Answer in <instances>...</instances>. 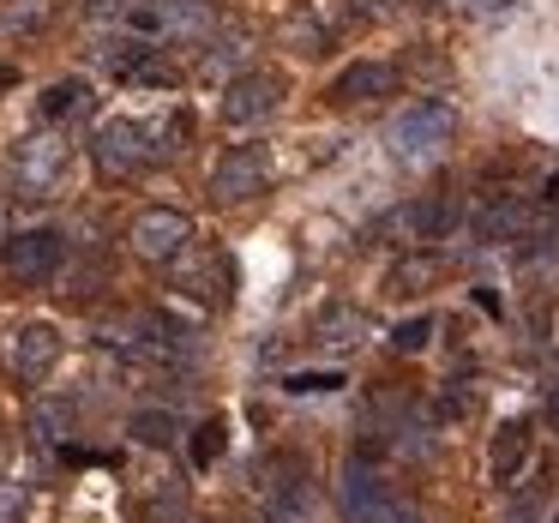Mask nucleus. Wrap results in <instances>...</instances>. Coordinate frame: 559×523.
Segmentation results:
<instances>
[{"label": "nucleus", "mask_w": 559, "mask_h": 523, "mask_svg": "<svg viewBox=\"0 0 559 523\" xmlns=\"http://www.w3.org/2000/svg\"><path fill=\"white\" fill-rule=\"evenodd\" d=\"M313 343L325 355H349L355 343H367V313H361V307H349V301L319 307V313H313Z\"/></svg>", "instance_id": "obj_13"}, {"label": "nucleus", "mask_w": 559, "mask_h": 523, "mask_svg": "<svg viewBox=\"0 0 559 523\" xmlns=\"http://www.w3.org/2000/svg\"><path fill=\"white\" fill-rule=\"evenodd\" d=\"M91 13H133V0H85Z\"/></svg>", "instance_id": "obj_31"}, {"label": "nucleus", "mask_w": 559, "mask_h": 523, "mask_svg": "<svg viewBox=\"0 0 559 523\" xmlns=\"http://www.w3.org/2000/svg\"><path fill=\"white\" fill-rule=\"evenodd\" d=\"M61 331L49 325V319H31V325H19L13 337H7V373L19 379V385H43V379L61 367Z\"/></svg>", "instance_id": "obj_10"}, {"label": "nucleus", "mask_w": 559, "mask_h": 523, "mask_svg": "<svg viewBox=\"0 0 559 523\" xmlns=\"http://www.w3.org/2000/svg\"><path fill=\"white\" fill-rule=\"evenodd\" d=\"M554 523H559V518H554Z\"/></svg>", "instance_id": "obj_33"}, {"label": "nucleus", "mask_w": 559, "mask_h": 523, "mask_svg": "<svg viewBox=\"0 0 559 523\" xmlns=\"http://www.w3.org/2000/svg\"><path fill=\"white\" fill-rule=\"evenodd\" d=\"M223 445H229V421H223V415L199 421L193 427V469H211V463L223 457Z\"/></svg>", "instance_id": "obj_24"}, {"label": "nucleus", "mask_w": 559, "mask_h": 523, "mask_svg": "<svg viewBox=\"0 0 559 523\" xmlns=\"http://www.w3.org/2000/svg\"><path fill=\"white\" fill-rule=\"evenodd\" d=\"M253 55V37L247 31H223V37L205 43V61H199V79L205 85H229V79H241V61Z\"/></svg>", "instance_id": "obj_17"}, {"label": "nucleus", "mask_w": 559, "mask_h": 523, "mask_svg": "<svg viewBox=\"0 0 559 523\" xmlns=\"http://www.w3.org/2000/svg\"><path fill=\"white\" fill-rule=\"evenodd\" d=\"M271 181V151L265 145H235L217 157V169H211V205H247V199H259Z\"/></svg>", "instance_id": "obj_9"}, {"label": "nucleus", "mask_w": 559, "mask_h": 523, "mask_svg": "<svg viewBox=\"0 0 559 523\" xmlns=\"http://www.w3.org/2000/svg\"><path fill=\"white\" fill-rule=\"evenodd\" d=\"M337 506H343V518H349V523H421L409 499H403L397 487H391L385 475L373 469V463H361V457L343 463V475H337Z\"/></svg>", "instance_id": "obj_2"}, {"label": "nucleus", "mask_w": 559, "mask_h": 523, "mask_svg": "<svg viewBox=\"0 0 559 523\" xmlns=\"http://www.w3.org/2000/svg\"><path fill=\"white\" fill-rule=\"evenodd\" d=\"M181 523H199V518H181Z\"/></svg>", "instance_id": "obj_32"}, {"label": "nucleus", "mask_w": 559, "mask_h": 523, "mask_svg": "<svg viewBox=\"0 0 559 523\" xmlns=\"http://www.w3.org/2000/svg\"><path fill=\"white\" fill-rule=\"evenodd\" d=\"M397 85H403V67L397 61H349L337 79H331V91L325 97L331 103H379V97H397Z\"/></svg>", "instance_id": "obj_12"}, {"label": "nucleus", "mask_w": 559, "mask_h": 523, "mask_svg": "<svg viewBox=\"0 0 559 523\" xmlns=\"http://www.w3.org/2000/svg\"><path fill=\"white\" fill-rule=\"evenodd\" d=\"M127 19H133L139 37L181 43V49H193V43H211V37H217V7H211V0H139Z\"/></svg>", "instance_id": "obj_3"}, {"label": "nucleus", "mask_w": 559, "mask_h": 523, "mask_svg": "<svg viewBox=\"0 0 559 523\" xmlns=\"http://www.w3.org/2000/svg\"><path fill=\"white\" fill-rule=\"evenodd\" d=\"M535 511H542V487H523V499L506 511V523H535Z\"/></svg>", "instance_id": "obj_29"}, {"label": "nucleus", "mask_w": 559, "mask_h": 523, "mask_svg": "<svg viewBox=\"0 0 559 523\" xmlns=\"http://www.w3.org/2000/svg\"><path fill=\"white\" fill-rule=\"evenodd\" d=\"M439 277H445V259H439L433 247H421V253H403L397 265L385 271V295H421V289H433Z\"/></svg>", "instance_id": "obj_18"}, {"label": "nucleus", "mask_w": 559, "mask_h": 523, "mask_svg": "<svg viewBox=\"0 0 559 523\" xmlns=\"http://www.w3.org/2000/svg\"><path fill=\"white\" fill-rule=\"evenodd\" d=\"M91 157H97V169L109 175V181H133L139 169L157 163V139H151V127L133 121V115H109V121H97V133H91Z\"/></svg>", "instance_id": "obj_5"}, {"label": "nucleus", "mask_w": 559, "mask_h": 523, "mask_svg": "<svg viewBox=\"0 0 559 523\" xmlns=\"http://www.w3.org/2000/svg\"><path fill=\"white\" fill-rule=\"evenodd\" d=\"M127 427H133L139 445H175V439H181V421H175L169 409H139Z\"/></svg>", "instance_id": "obj_23"}, {"label": "nucleus", "mask_w": 559, "mask_h": 523, "mask_svg": "<svg viewBox=\"0 0 559 523\" xmlns=\"http://www.w3.org/2000/svg\"><path fill=\"white\" fill-rule=\"evenodd\" d=\"M427 343H433V319H427V313L397 319V331H391V349H397V355H421Z\"/></svg>", "instance_id": "obj_25"}, {"label": "nucleus", "mask_w": 559, "mask_h": 523, "mask_svg": "<svg viewBox=\"0 0 559 523\" xmlns=\"http://www.w3.org/2000/svg\"><path fill=\"white\" fill-rule=\"evenodd\" d=\"M19 518H25V487L0 482V523H19Z\"/></svg>", "instance_id": "obj_28"}, {"label": "nucleus", "mask_w": 559, "mask_h": 523, "mask_svg": "<svg viewBox=\"0 0 559 523\" xmlns=\"http://www.w3.org/2000/svg\"><path fill=\"white\" fill-rule=\"evenodd\" d=\"M283 385H289L295 397H307V391H337V385H343V373H289Z\"/></svg>", "instance_id": "obj_27"}, {"label": "nucleus", "mask_w": 559, "mask_h": 523, "mask_svg": "<svg viewBox=\"0 0 559 523\" xmlns=\"http://www.w3.org/2000/svg\"><path fill=\"white\" fill-rule=\"evenodd\" d=\"M265 523H319V506H313V487H307L301 463L289 469V482H271V494H265Z\"/></svg>", "instance_id": "obj_16"}, {"label": "nucleus", "mask_w": 559, "mask_h": 523, "mask_svg": "<svg viewBox=\"0 0 559 523\" xmlns=\"http://www.w3.org/2000/svg\"><path fill=\"white\" fill-rule=\"evenodd\" d=\"M85 109H91V85H85V79H55V85L43 91V115H49V121H79Z\"/></svg>", "instance_id": "obj_21"}, {"label": "nucleus", "mask_w": 559, "mask_h": 523, "mask_svg": "<svg viewBox=\"0 0 559 523\" xmlns=\"http://www.w3.org/2000/svg\"><path fill=\"white\" fill-rule=\"evenodd\" d=\"M67 169H73V145H67L61 133H25L13 145V187L19 199H55L67 181Z\"/></svg>", "instance_id": "obj_4"}, {"label": "nucleus", "mask_w": 559, "mask_h": 523, "mask_svg": "<svg viewBox=\"0 0 559 523\" xmlns=\"http://www.w3.org/2000/svg\"><path fill=\"white\" fill-rule=\"evenodd\" d=\"M530 445H535V427L523 421V415H511L506 427L493 433V451H487V469H493L499 487H511L523 475V463H530Z\"/></svg>", "instance_id": "obj_14"}, {"label": "nucleus", "mask_w": 559, "mask_h": 523, "mask_svg": "<svg viewBox=\"0 0 559 523\" xmlns=\"http://www.w3.org/2000/svg\"><path fill=\"white\" fill-rule=\"evenodd\" d=\"M403 13V0H337V19L355 31H373V25H391Z\"/></svg>", "instance_id": "obj_22"}, {"label": "nucleus", "mask_w": 559, "mask_h": 523, "mask_svg": "<svg viewBox=\"0 0 559 523\" xmlns=\"http://www.w3.org/2000/svg\"><path fill=\"white\" fill-rule=\"evenodd\" d=\"M283 97H289V79L271 73V67H253V73H241V79L223 85L217 115H223V127H259V121H271V115L283 109Z\"/></svg>", "instance_id": "obj_7"}, {"label": "nucleus", "mask_w": 559, "mask_h": 523, "mask_svg": "<svg viewBox=\"0 0 559 523\" xmlns=\"http://www.w3.org/2000/svg\"><path fill=\"white\" fill-rule=\"evenodd\" d=\"M55 19V0H0V43H31Z\"/></svg>", "instance_id": "obj_19"}, {"label": "nucleus", "mask_w": 559, "mask_h": 523, "mask_svg": "<svg viewBox=\"0 0 559 523\" xmlns=\"http://www.w3.org/2000/svg\"><path fill=\"white\" fill-rule=\"evenodd\" d=\"M457 223H463L457 193H427V199H415V205H403L397 217H391V235L409 241V247H433V241H445Z\"/></svg>", "instance_id": "obj_11"}, {"label": "nucleus", "mask_w": 559, "mask_h": 523, "mask_svg": "<svg viewBox=\"0 0 559 523\" xmlns=\"http://www.w3.org/2000/svg\"><path fill=\"white\" fill-rule=\"evenodd\" d=\"M475 403H481L475 379H451V391H445V415H451V421H457V415H475Z\"/></svg>", "instance_id": "obj_26"}, {"label": "nucleus", "mask_w": 559, "mask_h": 523, "mask_svg": "<svg viewBox=\"0 0 559 523\" xmlns=\"http://www.w3.org/2000/svg\"><path fill=\"white\" fill-rule=\"evenodd\" d=\"M547 421H554V433H559V367H554V385H547Z\"/></svg>", "instance_id": "obj_30"}, {"label": "nucleus", "mask_w": 559, "mask_h": 523, "mask_svg": "<svg viewBox=\"0 0 559 523\" xmlns=\"http://www.w3.org/2000/svg\"><path fill=\"white\" fill-rule=\"evenodd\" d=\"M277 37L289 43L295 55H325V49H331V25H319L313 7H295V13L277 25Z\"/></svg>", "instance_id": "obj_20"}, {"label": "nucleus", "mask_w": 559, "mask_h": 523, "mask_svg": "<svg viewBox=\"0 0 559 523\" xmlns=\"http://www.w3.org/2000/svg\"><path fill=\"white\" fill-rule=\"evenodd\" d=\"M530 199L523 193H499L493 205L481 211V217H475V235H481L487 247H499V241H523V235H530Z\"/></svg>", "instance_id": "obj_15"}, {"label": "nucleus", "mask_w": 559, "mask_h": 523, "mask_svg": "<svg viewBox=\"0 0 559 523\" xmlns=\"http://www.w3.org/2000/svg\"><path fill=\"white\" fill-rule=\"evenodd\" d=\"M385 145L403 169H427V163H439L457 145V109H451V103H415V109H403L397 121H391Z\"/></svg>", "instance_id": "obj_1"}, {"label": "nucleus", "mask_w": 559, "mask_h": 523, "mask_svg": "<svg viewBox=\"0 0 559 523\" xmlns=\"http://www.w3.org/2000/svg\"><path fill=\"white\" fill-rule=\"evenodd\" d=\"M127 247H133V259H145V265H175V259L193 247V217L175 205H145L133 217V229H127Z\"/></svg>", "instance_id": "obj_6"}, {"label": "nucleus", "mask_w": 559, "mask_h": 523, "mask_svg": "<svg viewBox=\"0 0 559 523\" xmlns=\"http://www.w3.org/2000/svg\"><path fill=\"white\" fill-rule=\"evenodd\" d=\"M7 277L13 283H25V289H43V283H55V271H61V259H67V235L61 229H19L13 241H7Z\"/></svg>", "instance_id": "obj_8"}]
</instances>
